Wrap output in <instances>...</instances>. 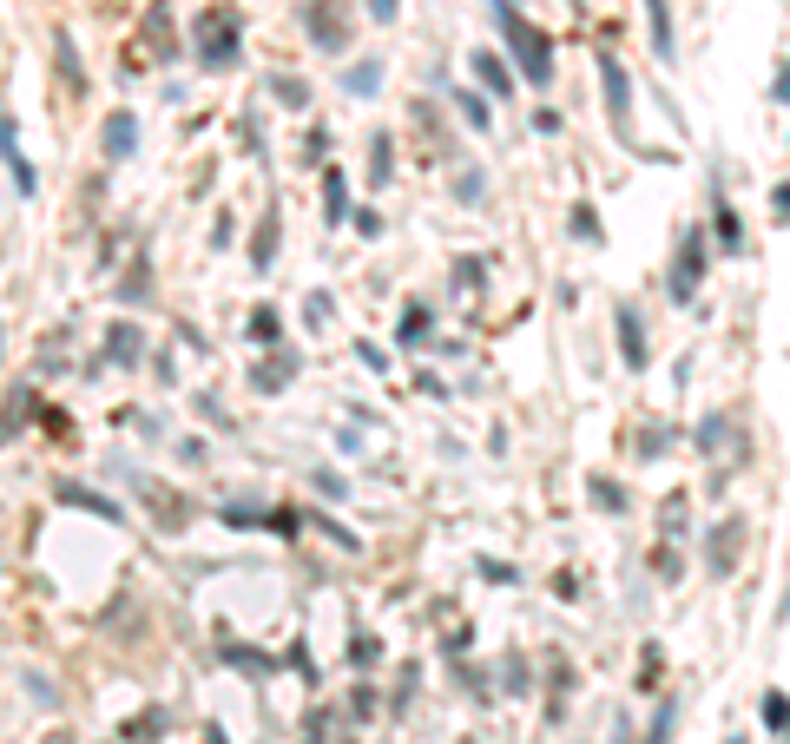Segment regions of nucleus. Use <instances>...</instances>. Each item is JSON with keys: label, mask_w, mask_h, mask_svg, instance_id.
Returning <instances> with one entry per match:
<instances>
[{"label": "nucleus", "mask_w": 790, "mask_h": 744, "mask_svg": "<svg viewBox=\"0 0 790 744\" xmlns=\"http://www.w3.org/2000/svg\"><path fill=\"white\" fill-rule=\"evenodd\" d=\"M494 27H501V40H507L514 73H521L527 86H547L553 80V33H540L514 0H494Z\"/></svg>", "instance_id": "obj_1"}, {"label": "nucleus", "mask_w": 790, "mask_h": 744, "mask_svg": "<svg viewBox=\"0 0 790 744\" xmlns=\"http://www.w3.org/2000/svg\"><path fill=\"white\" fill-rule=\"evenodd\" d=\"M191 40H198V60L205 66H231L237 47H244V14L237 7H205L191 20Z\"/></svg>", "instance_id": "obj_2"}, {"label": "nucleus", "mask_w": 790, "mask_h": 744, "mask_svg": "<svg viewBox=\"0 0 790 744\" xmlns=\"http://www.w3.org/2000/svg\"><path fill=\"white\" fill-rule=\"evenodd\" d=\"M600 99H606V119H613V139L639 152V132H632V80H626V60L600 53Z\"/></svg>", "instance_id": "obj_3"}, {"label": "nucleus", "mask_w": 790, "mask_h": 744, "mask_svg": "<svg viewBox=\"0 0 790 744\" xmlns=\"http://www.w3.org/2000/svg\"><path fill=\"white\" fill-rule=\"evenodd\" d=\"M698 284H705V231H698V224H685V231H679V251H672L665 297H672V303H692Z\"/></svg>", "instance_id": "obj_4"}, {"label": "nucleus", "mask_w": 790, "mask_h": 744, "mask_svg": "<svg viewBox=\"0 0 790 744\" xmlns=\"http://www.w3.org/2000/svg\"><path fill=\"white\" fill-rule=\"evenodd\" d=\"M303 33H310L323 53H343L349 33H356V14H349V0H303Z\"/></svg>", "instance_id": "obj_5"}, {"label": "nucleus", "mask_w": 790, "mask_h": 744, "mask_svg": "<svg viewBox=\"0 0 790 744\" xmlns=\"http://www.w3.org/2000/svg\"><path fill=\"white\" fill-rule=\"evenodd\" d=\"M744 547H751V527H744L738 514H725L718 527H705V567H711V580H731L738 560H744Z\"/></svg>", "instance_id": "obj_6"}, {"label": "nucleus", "mask_w": 790, "mask_h": 744, "mask_svg": "<svg viewBox=\"0 0 790 744\" xmlns=\"http://www.w3.org/2000/svg\"><path fill=\"white\" fill-rule=\"evenodd\" d=\"M0 159H7V178H14V191H20V198H33V191H40V172H33V159L20 152L14 112H0Z\"/></svg>", "instance_id": "obj_7"}, {"label": "nucleus", "mask_w": 790, "mask_h": 744, "mask_svg": "<svg viewBox=\"0 0 790 744\" xmlns=\"http://www.w3.org/2000/svg\"><path fill=\"white\" fill-rule=\"evenodd\" d=\"M139 47L152 53V60H178V27H172V7H165V0H158V7H145Z\"/></svg>", "instance_id": "obj_8"}, {"label": "nucleus", "mask_w": 790, "mask_h": 744, "mask_svg": "<svg viewBox=\"0 0 790 744\" xmlns=\"http://www.w3.org/2000/svg\"><path fill=\"white\" fill-rule=\"evenodd\" d=\"M139 494H145V507L158 514V527H172V534H178V527L191 521V501H185V494H172V488H158L152 475H139Z\"/></svg>", "instance_id": "obj_9"}, {"label": "nucleus", "mask_w": 790, "mask_h": 744, "mask_svg": "<svg viewBox=\"0 0 790 744\" xmlns=\"http://www.w3.org/2000/svg\"><path fill=\"white\" fill-rule=\"evenodd\" d=\"M619 356H626V369H646L652 356H646V323H639V310L632 303H619Z\"/></svg>", "instance_id": "obj_10"}, {"label": "nucleus", "mask_w": 790, "mask_h": 744, "mask_svg": "<svg viewBox=\"0 0 790 744\" xmlns=\"http://www.w3.org/2000/svg\"><path fill=\"white\" fill-rule=\"evenodd\" d=\"M99 145H106V165H126L132 145H139V119H132V112H112L106 132H99Z\"/></svg>", "instance_id": "obj_11"}, {"label": "nucleus", "mask_w": 790, "mask_h": 744, "mask_svg": "<svg viewBox=\"0 0 790 744\" xmlns=\"http://www.w3.org/2000/svg\"><path fill=\"white\" fill-rule=\"evenodd\" d=\"M646 33H652V53H659V66L679 60V40H672V0H646Z\"/></svg>", "instance_id": "obj_12"}, {"label": "nucleus", "mask_w": 790, "mask_h": 744, "mask_svg": "<svg viewBox=\"0 0 790 744\" xmlns=\"http://www.w3.org/2000/svg\"><path fill=\"white\" fill-rule=\"evenodd\" d=\"M139 356H145V336H139V323H112V330H106V363H119V369H139Z\"/></svg>", "instance_id": "obj_13"}, {"label": "nucleus", "mask_w": 790, "mask_h": 744, "mask_svg": "<svg viewBox=\"0 0 790 744\" xmlns=\"http://www.w3.org/2000/svg\"><path fill=\"white\" fill-rule=\"evenodd\" d=\"M468 60H474V80H481V86H488V93H514V80H521V73H514V66H507L501 60V53H488V47H481V53H468Z\"/></svg>", "instance_id": "obj_14"}, {"label": "nucleus", "mask_w": 790, "mask_h": 744, "mask_svg": "<svg viewBox=\"0 0 790 744\" xmlns=\"http://www.w3.org/2000/svg\"><path fill=\"white\" fill-rule=\"evenodd\" d=\"M53 60H60V80H66V93H86V66H79V53H73V33H66V27H53Z\"/></svg>", "instance_id": "obj_15"}, {"label": "nucleus", "mask_w": 790, "mask_h": 744, "mask_svg": "<svg viewBox=\"0 0 790 744\" xmlns=\"http://www.w3.org/2000/svg\"><path fill=\"white\" fill-rule=\"evenodd\" d=\"M60 494L66 507H86V514H99V521H119V501H106V494H93V488H79V481H60Z\"/></svg>", "instance_id": "obj_16"}, {"label": "nucleus", "mask_w": 790, "mask_h": 744, "mask_svg": "<svg viewBox=\"0 0 790 744\" xmlns=\"http://www.w3.org/2000/svg\"><path fill=\"white\" fill-rule=\"evenodd\" d=\"M251 264H257V270H270V264H277V211H264V218H257V238H251Z\"/></svg>", "instance_id": "obj_17"}, {"label": "nucleus", "mask_w": 790, "mask_h": 744, "mask_svg": "<svg viewBox=\"0 0 790 744\" xmlns=\"http://www.w3.org/2000/svg\"><path fill=\"white\" fill-rule=\"evenodd\" d=\"M323 211H330V224L356 218V211H349V178L343 172H323Z\"/></svg>", "instance_id": "obj_18"}, {"label": "nucleus", "mask_w": 790, "mask_h": 744, "mask_svg": "<svg viewBox=\"0 0 790 744\" xmlns=\"http://www.w3.org/2000/svg\"><path fill=\"white\" fill-rule=\"evenodd\" d=\"M126 744H158L165 738V712H139V718H126V731H119Z\"/></svg>", "instance_id": "obj_19"}, {"label": "nucleus", "mask_w": 790, "mask_h": 744, "mask_svg": "<svg viewBox=\"0 0 790 744\" xmlns=\"http://www.w3.org/2000/svg\"><path fill=\"white\" fill-rule=\"evenodd\" d=\"M586 501H593V507H606V514H626V488H619V481H606V475H593V481H586Z\"/></svg>", "instance_id": "obj_20"}, {"label": "nucleus", "mask_w": 790, "mask_h": 744, "mask_svg": "<svg viewBox=\"0 0 790 744\" xmlns=\"http://www.w3.org/2000/svg\"><path fill=\"white\" fill-rule=\"evenodd\" d=\"M290 376H297V349H290V356H277V363H264V369H257V389H264V396H277V389H284Z\"/></svg>", "instance_id": "obj_21"}, {"label": "nucleus", "mask_w": 790, "mask_h": 744, "mask_svg": "<svg viewBox=\"0 0 790 744\" xmlns=\"http://www.w3.org/2000/svg\"><path fill=\"white\" fill-rule=\"evenodd\" d=\"M698 448H705V455H718V448L731 442V415H705V422H698V435H692Z\"/></svg>", "instance_id": "obj_22"}, {"label": "nucleus", "mask_w": 790, "mask_h": 744, "mask_svg": "<svg viewBox=\"0 0 790 744\" xmlns=\"http://www.w3.org/2000/svg\"><path fill=\"white\" fill-rule=\"evenodd\" d=\"M711 218H718V244H725V251H744V224H738V211H731L725 198L711 205Z\"/></svg>", "instance_id": "obj_23"}, {"label": "nucleus", "mask_w": 790, "mask_h": 744, "mask_svg": "<svg viewBox=\"0 0 790 744\" xmlns=\"http://www.w3.org/2000/svg\"><path fill=\"white\" fill-rule=\"evenodd\" d=\"M501 685H507L501 698H527V692H534V679H527V659H521V652H507V665H501Z\"/></svg>", "instance_id": "obj_24"}, {"label": "nucleus", "mask_w": 790, "mask_h": 744, "mask_svg": "<svg viewBox=\"0 0 790 744\" xmlns=\"http://www.w3.org/2000/svg\"><path fill=\"white\" fill-rule=\"evenodd\" d=\"M455 106H461V119H468L474 132H488V126H494V106H488L481 93H455Z\"/></svg>", "instance_id": "obj_25"}, {"label": "nucleus", "mask_w": 790, "mask_h": 744, "mask_svg": "<svg viewBox=\"0 0 790 744\" xmlns=\"http://www.w3.org/2000/svg\"><path fill=\"white\" fill-rule=\"evenodd\" d=\"M758 718H764V731H790V698L784 692H764Z\"/></svg>", "instance_id": "obj_26"}, {"label": "nucleus", "mask_w": 790, "mask_h": 744, "mask_svg": "<svg viewBox=\"0 0 790 744\" xmlns=\"http://www.w3.org/2000/svg\"><path fill=\"white\" fill-rule=\"evenodd\" d=\"M389 172H395V165H389V132H369V178L382 185Z\"/></svg>", "instance_id": "obj_27"}, {"label": "nucleus", "mask_w": 790, "mask_h": 744, "mask_svg": "<svg viewBox=\"0 0 790 744\" xmlns=\"http://www.w3.org/2000/svg\"><path fill=\"white\" fill-rule=\"evenodd\" d=\"M659 521H665V540H685V494H665Z\"/></svg>", "instance_id": "obj_28"}, {"label": "nucleus", "mask_w": 790, "mask_h": 744, "mask_svg": "<svg viewBox=\"0 0 790 744\" xmlns=\"http://www.w3.org/2000/svg\"><path fill=\"white\" fill-rule=\"evenodd\" d=\"M277 330H284V317H277L270 303H257V310H251V336H257V343H277Z\"/></svg>", "instance_id": "obj_29"}, {"label": "nucleus", "mask_w": 790, "mask_h": 744, "mask_svg": "<svg viewBox=\"0 0 790 744\" xmlns=\"http://www.w3.org/2000/svg\"><path fill=\"white\" fill-rule=\"evenodd\" d=\"M330 725H336V712H330V705H316V712L303 718V744H330Z\"/></svg>", "instance_id": "obj_30"}, {"label": "nucleus", "mask_w": 790, "mask_h": 744, "mask_svg": "<svg viewBox=\"0 0 790 744\" xmlns=\"http://www.w3.org/2000/svg\"><path fill=\"white\" fill-rule=\"evenodd\" d=\"M270 93H277V99H284V106H310V86H303V80H290V73H277V80H270Z\"/></svg>", "instance_id": "obj_31"}, {"label": "nucleus", "mask_w": 790, "mask_h": 744, "mask_svg": "<svg viewBox=\"0 0 790 744\" xmlns=\"http://www.w3.org/2000/svg\"><path fill=\"white\" fill-rule=\"evenodd\" d=\"M652 573H659V580H679V547H672V540L652 547Z\"/></svg>", "instance_id": "obj_32"}, {"label": "nucleus", "mask_w": 790, "mask_h": 744, "mask_svg": "<svg viewBox=\"0 0 790 744\" xmlns=\"http://www.w3.org/2000/svg\"><path fill=\"white\" fill-rule=\"evenodd\" d=\"M376 80H382V66H376V60H363V66H349V80H343V86H349V93H376Z\"/></svg>", "instance_id": "obj_33"}, {"label": "nucleus", "mask_w": 790, "mask_h": 744, "mask_svg": "<svg viewBox=\"0 0 790 744\" xmlns=\"http://www.w3.org/2000/svg\"><path fill=\"white\" fill-rule=\"evenodd\" d=\"M672 718H679V705L665 698V705H659V718H652V731H646V744H672Z\"/></svg>", "instance_id": "obj_34"}, {"label": "nucleus", "mask_w": 790, "mask_h": 744, "mask_svg": "<svg viewBox=\"0 0 790 744\" xmlns=\"http://www.w3.org/2000/svg\"><path fill=\"white\" fill-rule=\"evenodd\" d=\"M481 191H488V178H481V172H461L455 178V198H461V205H481Z\"/></svg>", "instance_id": "obj_35"}, {"label": "nucleus", "mask_w": 790, "mask_h": 744, "mask_svg": "<svg viewBox=\"0 0 790 744\" xmlns=\"http://www.w3.org/2000/svg\"><path fill=\"white\" fill-rule=\"evenodd\" d=\"M573 238H600V218H593V205H573Z\"/></svg>", "instance_id": "obj_36"}, {"label": "nucleus", "mask_w": 790, "mask_h": 744, "mask_svg": "<svg viewBox=\"0 0 790 744\" xmlns=\"http://www.w3.org/2000/svg\"><path fill=\"white\" fill-rule=\"evenodd\" d=\"M659 672H665L659 646H646V652H639V685H646V692H652V679H659Z\"/></svg>", "instance_id": "obj_37"}, {"label": "nucleus", "mask_w": 790, "mask_h": 744, "mask_svg": "<svg viewBox=\"0 0 790 744\" xmlns=\"http://www.w3.org/2000/svg\"><path fill=\"white\" fill-rule=\"evenodd\" d=\"M402 343H428V310H409V317H402Z\"/></svg>", "instance_id": "obj_38"}, {"label": "nucleus", "mask_w": 790, "mask_h": 744, "mask_svg": "<svg viewBox=\"0 0 790 744\" xmlns=\"http://www.w3.org/2000/svg\"><path fill=\"white\" fill-rule=\"evenodd\" d=\"M363 7H369V20H382V27H389V20L402 14V0H363Z\"/></svg>", "instance_id": "obj_39"}, {"label": "nucleus", "mask_w": 790, "mask_h": 744, "mask_svg": "<svg viewBox=\"0 0 790 744\" xmlns=\"http://www.w3.org/2000/svg\"><path fill=\"white\" fill-rule=\"evenodd\" d=\"M672 448V435H665V422H659V435H639V455H665Z\"/></svg>", "instance_id": "obj_40"}, {"label": "nucleus", "mask_w": 790, "mask_h": 744, "mask_svg": "<svg viewBox=\"0 0 790 744\" xmlns=\"http://www.w3.org/2000/svg\"><path fill=\"white\" fill-rule=\"evenodd\" d=\"M349 659H356V665H376V639H369V633H356V646H349Z\"/></svg>", "instance_id": "obj_41"}, {"label": "nucleus", "mask_w": 790, "mask_h": 744, "mask_svg": "<svg viewBox=\"0 0 790 744\" xmlns=\"http://www.w3.org/2000/svg\"><path fill=\"white\" fill-rule=\"evenodd\" d=\"M771 211H777V224H790V178L771 191Z\"/></svg>", "instance_id": "obj_42"}, {"label": "nucleus", "mask_w": 790, "mask_h": 744, "mask_svg": "<svg viewBox=\"0 0 790 744\" xmlns=\"http://www.w3.org/2000/svg\"><path fill=\"white\" fill-rule=\"evenodd\" d=\"M349 712H356V718H369V712H376V692H369V685H356V698H349Z\"/></svg>", "instance_id": "obj_43"}, {"label": "nucleus", "mask_w": 790, "mask_h": 744, "mask_svg": "<svg viewBox=\"0 0 790 744\" xmlns=\"http://www.w3.org/2000/svg\"><path fill=\"white\" fill-rule=\"evenodd\" d=\"M771 99H790V60L777 66V80H771Z\"/></svg>", "instance_id": "obj_44"}, {"label": "nucleus", "mask_w": 790, "mask_h": 744, "mask_svg": "<svg viewBox=\"0 0 790 744\" xmlns=\"http://www.w3.org/2000/svg\"><path fill=\"white\" fill-rule=\"evenodd\" d=\"M205 744H224V725H205Z\"/></svg>", "instance_id": "obj_45"}, {"label": "nucleus", "mask_w": 790, "mask_h": 744, "mask_svg": "<svg viewBox=\"0 0 790 744\" xmlns=\"http://www.w3.org/2000/svg\"><path fill=\"white\" fill-rule=\"evenodd\" d=\"M47 744H73V731H53V738H47Z\"/></svg>", "instance_id": "obj_46"}, {"label": "nucleus", "mask_w": 790, "mask_h": 744, "mask_svg": "<svg viewBox=\"0 0 790 744\" xmlns=\"http://www.w3.org/2000/svg\"><path fill=\"white\" fill-rule=\"evenodd\" d=\"M725 744H751V738H725Z\"/></svg>", "instance_id": "obj_47"}, {"label": "nucleus", "mask_w": 790, "mask_h": 744, "mask_svg": "<svg viewBox=\"0 0 790 744\" xmlns=\"http://www.w3.org/2000/svg\"><path fill=\"white\" fill-rule=\"evenodd\" d=\"M784 613H790V600H784Z\"/></svg>", "instance_id": "obj_48"}]
</instances>
